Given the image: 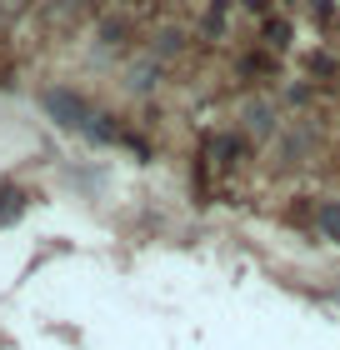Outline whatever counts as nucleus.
Instances as JSON below:
<instances>
[{
    "instance_id": "obj_3",
    "label": "nucleus",
    "mask_w": 340,
    "mask_h": 350,
    "mask_svg": "<svg viewBox=\"0 0 340 350\" xmlns=\"http://www.w3.org/2000/svg\"><path fill=\"white\" fill-rule=\"evenodd\" d=\"M320 226L340 235V205H326V211H320Z\"/></svg>"
},
{
    "instance_id": "obj_2",
    "label": "nucleus",
    "mask_w": 340,
    "mask_h": 350,
    "mask_svg": "<svg viewBox=\"0 0 340 350\" xmlns=\"http://www.w3.org/2000/svg\"><path fill=\"white\" fill-rule=\"evenodd\" d=\"M21 215V190H0V226Z\"/></svg>"
},
{
    "instance_id": "obj_1",
    "label": "nucleus",
    "mask_w": 340,
    "mask_h": 350,
    "mask_svg": "<svg viewBox=\"0 0 340 350\" xmlns=\"http://www.w3.org/2000/svg\"><path fill=\"white\" fill-rule=\"evenodd\" d=\"M45 110H51L60 125H75V131H86V135H95V140H110V131H105V125H95V116L75 100L70 90H51V95H45Z\"/></svg>"
}]
</instances>
